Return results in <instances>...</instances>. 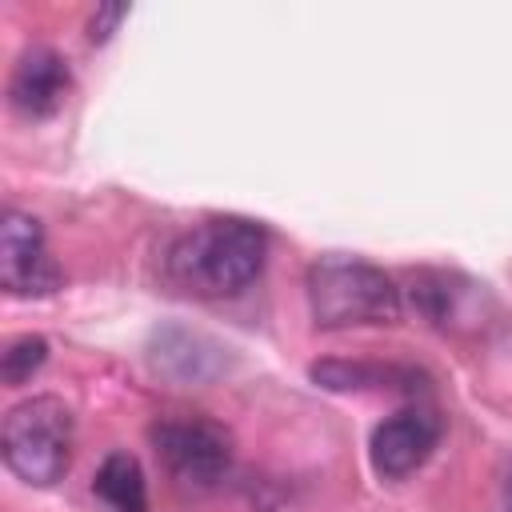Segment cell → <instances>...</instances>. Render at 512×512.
Here are the masks:
<instances>
[{
    "label": "cell",
    "mask_w": 512,
    "mask_h": 512,
    "mask_svg": "<svg viewBox=\"0 0 512 512\" xmlns=\"http://www.w3.org/2000/svg\"><path fill=\"white\" fill-rule=\"evenodd\" d=\"M0 284L8 296H20V300L52 296L64 284V272L44 244L40 220L16 208L4 216V228H0Z\"/></svg>",
    "instance_id": "obj_5"
},
{
    "label": "cell",
    "mask_w": 512,
    "mask_h": 512,
    "mask_svg": "<svg viewBox=\"0 0 512 512\" xmlns=\"http://www.w3.org/2000/svg\"><path fill=\"white\" fill-rule=\"evenodd\" d=\"M268 260V236L244 216H212L168 248V276L180 292L220 300L240 296Z\"/></svg>",
    "instance_id": "obj_1"
},
{
    "label": "cell",
    "mask_w": 512,
    "mask_h": 512,
    "mask_svg": "<svg viewBox=\"0 0 512 512\" xmlns=\"http://www.w3.org/2000/svg\"><path fill=\"white\" fill-rule=\"evenodd\" d=\"M48 360V340L44 336H16L4 352H0V380L4 384H24L32 380Z\"/></svg>",
    "instance_id": "obj_9"
},
{
    "label": "cell",
    "mask_w": 512,
    "mask_h": 512,
    "mask_svg": "<svg viewBox=\"0 0 512 512\" xmlns=\"http://www.w3.org/2000/svg\"><path fill=\"white\" fill-rule=\"evenodd\" d=\"M148 436L168 472L188 488H212L232 464L228 432L208 420H160Z\"/></svg>",
    "instance_id": "obj_4"
},
{
    "label": "cell",
    "mask_w": 512,
    "mask_h": 512,
    "mask_svg": "<svg viewBox=\"0 0 512 512\" xmlns=\"http://www.w3.org/2000/svg\"><path fill=\"white\" fill-rule=\"evenodd\" d=\"M308 308L316 328H360L396 324L404 300L384 268L356 256H320L308 268Z\"/></svg>",
    "instance_id": "obj_2"
},
{
    "label": "cell",
    "mask_w": 512,
    "mask_h": 512,
    "mask_svg": "<svg viewBox=\"0 0 512 512\" xmlns=\"http://www.w3.org/2000/svg\"><path fill=\"white\" fill-rule=\"evenodd\" d=\"M68 88H72L68 64L52 48H28L8 76V100L24 120H48L64 104Z\"/></svg>",
    "instance_id": "obj_7"
},
{
    "label": "cell",
    "mask_w": 512,
    "mask_h": 512,
    "mask_svg": "<svg viewBox=\"0 0 512 512\" xmlns=\"http://www.w3.org/2000/svg\"><path fill=\"white\" fill-rule=\"evenodd\" d=\"M92 492L112 508V512H152L148 504V480H144V468L132 452H108L96 480H92Z\"/></svg>",
    "instance_id": "obj_8"
},
{
    "label": "cell",
    "mask_w": 512,
    "mask_h": 512,
    "mask_svg": "<svg viewBox=\"0 0 512 512\" xmlns=\"http://www.w3.org/2000/svg\"><path fill=\"white\" fill-rule=\"evenodd\" d=\"M72 408L60 396H28L4 416L0 448L16 480L32 488H52L72 468Z\"/></svg>",
    "instance_id": "obj_3"
},
{
    "label": "cell",
    "mask_w": 512,
    "mask_h": 512,
    "mask_svg": "<svg viewBox=\"0 0 512 512\" xmlns=\"http://www.w3.org/2000/svg\"><path fill=\"white\" fill-rule=\"evenodd\" d=\"M500 492H504V512H512V464H508V472H504V484H500Z\"/></svg>",
    "instance_id": "obj_11"
},
{
    "label": "cell",
    "mask_w": 512,
    "mask_h": 512,
    "mask_svg": "<svg viewBox=\"0 0 512 512\" xmlns=\"http://www.w3.org/2000/svg\"><path fill=\"white\" fill-rule=\"evenodd\" d=\"M124 16H128V8H124V4H104V8H96V16L88 20V40H92V44L108 40Z\"/></svg>",
    "instance_id": "obj_10"
},
{
    "label": "cell",
    "mask_w": 512,
    "mask_h": 512,
    "mask_svg": "<svg viewBox=\"0 0 512 512\" xmlns=\"http://www.w3.org/2000/svg\"><path fill=\"white\" fill-rule=\"evenodd\" d=\"M436 444H440V416L432 408L412 404V408H400L372 428L368 456H372L376 476L404 480L416 468H424V460L436 452Z\"/></svg>",
    "instance_id": "obj_6"
}]
</instances>
